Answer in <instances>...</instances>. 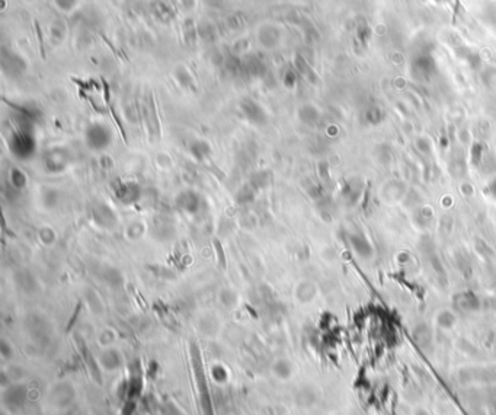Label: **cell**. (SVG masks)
<instances>
[{"label":"cell","instance_id":"obj_12","mask_svg":"<svg viewBox=\"0 0 496 415\" xmlns=\"http://www.w3.org/2000/svg\"><path fill=\"white\" fill-rule=\"evenodd\" d=\"M435 69L434 60L429 55H421L419 58L415 60V73L419 77H425L429 76Z\"/></svg>","mask_w":496,"mask_h":415},{"label":"cell","instance_id":"obj_27","mask_svg":"<svg viewBox=\"0 0 496 415\" xmlns=\"http://www.w3.org/2000/svg\"><path fill=\"white\" fill-rule=\"evenodd\" d=\"M34 31L37 32V37H38V42H40V47H41L42 57H45V54H44V45H42L41 28H40V24H38V21H37V19H34Z\"/></svg>","mask_w":496,"mask_h":415},{"label":"cell","instance_id":"obj_30","mask_svg":"<svg viewBox=\"0 0 496 415\" xmlns=\"http://www.w3.org/2000/svg\"><path fill=\"white\" fill-rule=\"evenodd\" d=\"M461 191L466 194V195H471L473 194V187L470 184H463L461 185Z\"/></svg>","mask_w":496,"mask_h":415},{"label":"cell","instance_id":"obj_4","mask_svg":"<svg viewBox=\"0 0 496 415\" xmlns=\"http://www.w3.org/2000/svg\"><path fill=\"white\" fill-rule=\"evenodd\" d=\"M92 213H93L95 221H96L101 227H105V229H111L117 223V220H118L115 211L108 204H105V203H97V204H95Z\"/></svg>","mask_w":496,"mask_h":415},{"label":"cell","instance_id":"obj_11","mask_svg":"<svg viewBox=\"0 0 496 415\" xmlns=\"http://www.w3.org/2000/svg\"><path fill=\"white\" fill-rule=\"evenodd\" d=\"M61 193L55 188H45L41 194V203L47 210H55L60 206Z\"/></svg>","mask_w":496,"mask_h":415},{"label":"cell","instance_id":"obj_8","mask_svg":"<svg viewBox=\"0 0 496 415\" xmlns=\"http://www.w3.org/2000/svg\"><path fill=\"white\" fill-rule=\"evenodd\" d=\"M415 343L422 348H427L432 343V331L427 323H418L412 332Z\"/></svg>","mask_w":496,"mask_h":415},{"label":"cell","instance_id":"obj_2","mask_svg":"<svg viewBox=\"0 0 496 415\" xmlns=\"http://www.w3.org/2000/svg\"><path fill=\"white\" fill-rule=\"evenodd\" d=\"M175 206L178 207L179 211L193 216L200 211L201 208V195L193 191V190H182L176 197H175Z\"/></svg>","mask_w":496,"mask_h":415},{"label":"cell","instance_id":"obj_1","mask_svg":"<svg viewBox=\"0 0 496 415\" xmlns=\"http://www.w3.org/2000/svg\"><path fill=\"white\" fill-rule=\"evenodd\" d=\"M69 153L64 152L63 149H53L45 153V156H44V169L51 175L64 172L69 168Z\"/></svg>","mask_w":496,"mask_h":415},{"label":"cell","instance_id":"obj_23","mask_svg":"<svg viewBox=\"0 0 496 415\" xmlns=\"http://www.w3.org/2000/svg\"><path fill=\"white\" fill-rule=\"evenodd\" d=\"M274 370H275V373L279 376V377H288L289 374H291V364H289L288 361L287 360H278L275 363V366H274Z\"/></svg>","mask_w":496,"mask_h":415},{"label":"cell","instance_id":"obj_24","mask_svg":"<svg viewBox=\"0 0 496 415\" xmlns=\"http://www.w3.org/2000/svg\"><path fill=\"white\" fill-rule=\"evenodd\" d=\"M104 278L114 286H118L123 281V276L120 274V271L115 270V268H111V267L104 271Z\"/></svg>","mask_w":496,"mask_h":415},{"label":"cell","instance_id":"obj_16","mask_svg":"<svg viewBox=\"0 0 496 415\" xmlns=\"http://www.w3.org/2000/svg\"><path fill=\"white\" fill-rule=\"evenodd\" d=\"M269 178H271V172L268 171H256L252 174L250 180H249V184L256 190V191H261L263 188H266L269 185Z\"/></svg>","mask_w":496,"mask_h":415},{"label":"cell","instance_id":"obj_17","mask_svg":"<svg viewBox=\"0 0 496 415\" xmlns=\"http://www.w3.org/2000/svg\"><path fill=\"white\" fill-rule=\"evenodd\" d=\"M259 191H256L250 184H245L243 187H240V190L237 191L236 194V201L239 204H249V203H253L255 198H256V194Z\"/></svg>","mask_w":496,"mask_h":415},{"label":"cell","instance_id":"obj_5","mask_svg":"<svg viewBox=\"0 0 496 415\" xmlns=\"http://www.w3.org/2000/svg\"><path fill=\"white\" fill-rule=\"evenodd\" d=\"M349 245L352 251L358 255L359 258L362 260H368L371 258L374 254V248H372L371 242L365 237L364 233H351L349 235Z\"/></svg>","mask_w":496,"mask_h":415},{"label":"cell","instance_id":"obj_29","mask_svg":"<svg viewBox=\"0 0 496 415\" xmlns=\"http://www.w3.org/2000/svg\"><path fill=\"white\" fill-rule=\"evenodd\" d=\"M0 347H2V354H3V357H5V359H8V357H9V354L12 353L11 347L8 346V343H6V341H3Z\"/></svg>","mask_w":496,"mask_h":415},{"label":"cell","instance_id":"obj_6","mask_svg":"<svg viewBox=\"0 0 496 415\" xmlns=\"http://www.w3.org/2000/svg\"><path fill=\"white\" fill-rule=\"evenodd\" d=\"M115 193L124 204H134L141 198V188L137 182H133V181L120 184Z\"/></svg>","mask_w":496,"mask_h":415},{"label":"cell","instance_id":"obj_26","mask_svg":"<svg viewBox=\"0 0 496 415\" xmlns=\"http://www.w3.org/2000/svg\"><path fill=\"white\" fill-rule=\"evenodd\" d=\"M416 149L424 154H429L432 150V144L428 137H418L416 140Z\"/></svg>","mask_w":496,"mask_h":415},{"label":"cell","instance_id":"obj_15","mask_svg":"<svg viewBox=\"0 0 496 415\" xmlns=\"http://www.w3.org/2000/svg\"><path fill=\"white\" fill-rule=\"evenodd\" d=\"M37 235H38V239H40V242L44 246H53L57 242V237H58L54 227H51L48 224H44L41 227H38Z\"/></svg>","mask_w":496,"mask_h":415},{"label":"cell","instance_id":"obj_14","mask_svg":"<svg viewBox=\"0 0 496 415\" xmlns=\"http://www.w3.org/2000/svg\"><path fill=\"white\" fill-rule=\"evenodd\" d=\"M435 322H437L438 328H441V329L448 331V329H451V328H453V326L455 325V322H457V316H455V313L453 312V310H448V309H442V310H440V312L437 313Z\"/></svg>","mask_w":496,"mask_h":415},{"label":"cell","instance_id":"obj_22","mask_svg":"<svg viewBox=\"0 0 496 415\" xmlns=\"http://www.w3.org/2000/svg\"><path fill=\"white\" fill-rule=\"evenodd\" d=\"M173 235H175V227L169 223H163V224L156 227V236L160 240H169V239L173 237Z\"/></svg>","mask_w":496,"mask_h":415},{"label":"cell","instance_id":"obj_9","mask_svg":"<svg viewBox=\"0 0 496 415\" xmlns=\"http://www.w3.org/2000/svg\"><path fill=\"white\" fill-rule=\"evenodd\" d=\"M146 232H147V227L141 220H131L125 226V237L131 242H137L140 239H143Z\"/></svg>","mask_w":496,"mask_h":415},{"label":"cell","instance_id":"obj_18","mask_svg":"<svg viewBox=\"0 0 496 415\" xmlns=\"http://www.w3.org/2000/svg\"><path fill=\"white\" fill-rule=\"evenodd\" d=\"M316 296V287L313 283L310 281H304V283H300V286L297 287V297L302 300V302H310L313 300V297Z\"/></svg>","mask_w":496,"mask_h":415},{"label":"cell","instance_id":"obj_28","mask_svg":"<svg viewBox=\"0 0 496 415\" xmlns=\"http://www.w3.org/2000/svg\"><path fill=\"white\" fill-rule=\"evenodd\" d=\"M487 194L496 200V177L489 182V185H487Z\"/></svg>","mask_w":496,"mask_h":415},{"label":"cell","instance_id":"obj_3","mask_svg":"<svg viewBox=\"0 0 496 415\" xmlns=\"http://www.w3.org/2000/svg\"><path fill=\"white\" fill-rule=\"evenodd\" d=\"M453 304L460 312H474L480 307V300L473 291H461L454 294Z\"/></svg>","mask_w":496,"mask_h":415},{"label":"cell","instance_id":"obj_13","mask_svg":"<svg viewBox=\"0 0 496 415\" xmlns=\"http://www.w3.org/2000/svg\"><path fill=\"white\" fill-rule=\"evenodd\" d=\"M9 184L12 185V188L16 191H22L25 190L28 185V177L27 174L19 169V168H12L9 172Z\"/></svg>","mask_w":496,"mask_h":415},{"label":"cell","instance_id":"obj_7","mask_svg":"<svg viewBox=\"0 0 496 415\" xmlns=\"http://www.w3.org/2000/svg\"><path fill=\"white\" fill-rule=\"evenodd\" d=\"M364 191V182L359 178H352L346 181L342 187V198L346 201L348 206H354L359 200Z\"/></svg>","mask_w":496,"mask_h":415},{"label":"cell","instance_id":"obj_21","mask_svg":"<svg viewBox=\"0 0 496 415\" xmlns=\"http://www.w3.org/2000/svg\"><path fill=\"white\" fill-rule=\"evenodd\" d=\"M483 154H484V147L482 143H474L471 146V152H470V162L471 165L479 168L483 165Z\"/></svg>","mask_w":496,"mask_h":415},{"label":"cell","instance_id":"obj_10","mask_svg":"<svg viewBox=\"0 0 496 415\" xmlns=\"http://www.w3.org/2000/svg\"><path fill=\"white\" fill-rule=\"evenodd\" d=\"M405 194H406V185L402 181H390L383 190V195L387 200H391V201L403 198Z\"/></svg>","mask_w":496,"mask_h":415},{"label":"cell","instance_id":"obj_25","mask_svg":"<svg viewBox=\"0 0 496 415\" xmlns=\"http://www.w3.org/2000/svg\"><path fill=\"white\" fill-rule=\"evenodd\" d=\"M365 118L370 124H378L383 118V112L380 111V108H371V110L367 111Z\"/></svg>","mask_w":496,"mask_h":415},{"label":"cell","instance_id":"obj_20","mask_svg":"<svg viewBox=\"0 0 496 415\" xmlns=\"http://www.w3.org/2000/svg\"><path fill=\"white\" fill-rule=\"evenodd\" d=\"M101 363H102L104 367H107V369H115V367L120 366L121 357H120L118 351H115V350H107V351L102 354V357H101Z\"/></svg>","mask_w":496,"mask_h":415},{"label":"cell","instance_id":"obj_19","mask_svg":"<svg viewBox=\"0 0 496 415\" xmlns=\"http://www.w3.org/2000/svg\"><path fill=\"white\" fill-rule=\"evenodd\" d=\"M189 152H191V154H192L196 160L203 162V160H206L208 156H210L211 149H210V146H208L207 143H204V141H195V143L191 144Z\"/></svg>","mask_w":496,"mask_h":415}]
</instances>
